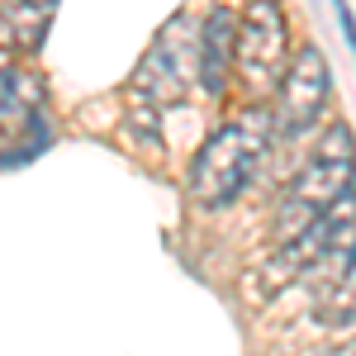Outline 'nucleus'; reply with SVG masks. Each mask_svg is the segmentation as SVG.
<instances>
[{
	"label": "nucleus",
	"instance_id": "nucleus-1",
	"mask_svg": "<svg viewBox=\"0 0 356 356\" xmlns=\"http://www.w3.org/2000/svg\"><path fill=\"white\" fill-rule=\"evenodd\" d=\"M271 138H275L271 110H261V105H252V110H243L238 119L219 124L214 134L204 138V147L195 152L191 200L204 204V209L233 204V200L252 186V176H257V166H261V157H266Z\"/></svg>",
	"mask_w": 356,
	"mask_h": 356
},
{
	"label": "nucleus",
	"instance_id": "nucleus-2",
	"mask_svg": "<svg viewBox=\"0 0 356 356\" xmlns=\"http://www.w3.org/2000/svg\"><path fill=\"white\" fill-rule=\"evenodd\" d=\"M356 191V138L347 124H332L328 134L318 138L314 157L300 166V176L290 181V191L280 200V219H275V243L295 238L300 228L328 214L342 195Z\"/></svg>",
	"mask_w": 356,
	"mask_h": 356
},
{
	"label": "nucleus",
	"instance_id": "nucleus-3",
	"mask_svg": "<svg viewBox=\"0 0 356 356\" xmlns=\"http://www.w3.org/2000/svg\"><path fill=\"white\" fill-rule=\"evenodd\" d=\"M200 76V24L191 15H176L166 19L162 33L152 38V48L143 53L129 95H134L143 110H171L191 95V81Z\"/></svg>",
	"mask_w": 356,
	"mask_h": 356
},
{
	"label": "nucleus",
	"instance_id": "nucleus-4",
	"mask_svg": "<svg viewBox=\"0 0 356 356\" xmlns=\"http://www.w3.org/2000/svg\"><path fill=\"white\" fill-rule=\"evenodd\" d=\"M323 105H328V62L318 48H304L280 72V90H275V105H271L275 138H304L318 124Z\"/></svg>",
	"mask_w": 356,
	"mask_h": 356
},
{
	"label": "nucleus",
	"instance_id": "nucleus-5",
	"mask_svg": "<svg viewBox=\"0 0 356 356\" xmlns=\"http://www.w3.org/2000/svg\"><path fill=\"white\" fill-rule=\"evenodd\" d=\"M352 243H356V191L342 195L328 214H318L309 228H300L295 238L280 243V252H275V280H295L309 266L328 261L332 252H347Z\"/></svg>",
	"mask_w": 356,
	"mask_h": 356
},
{
	"label": "nucleus",
	"instance_id": "nucleus-6",
	"mask_svg": "<svg viewBox=\"0 0 356 356\" xmlns=\"http://www.w3.org/2000/svg\"><path fill=\"white\" fill-rule=\"evenodd\" d=\"M285 62V15L275 0H252L238 15V67L252 81L280 76Z\"/></svg>",
	"mask_w": 356,
	"mask_h": 356
},
{
	"label": "nucleus",
	"instance_id": "nucleus-7",
	"mask_svg": "<svg viewBox=\"0 0 356 356\" xmlns=\"http://www.w3.org/2000/svg\"><path fill=\"white\" fill-rule=\"evenodd\" d=\"M43 86L29 76L24 67L15 62L10 48H0V143L10 138H29V143H43Z\"/></svg>",
	"mask_w": 356,
	"mask_h": 356
},
{
	"label": "nucleus",
	"instance_id": "nucleus-8",
	"mask_svg": "<svg viewBox=\"0 0 356 356\" xmlns=\"http://www.w3.org/2000/svg\"><path fill=\"white\" fill-rule=\"evenodd\" d=\"M233 62H238V15L219 5L200 24V81L209 95H223V86L233 76Z\"/></svg>",
	"mask_w": 356,
	"mask_h": 356
},
{
	"label": "nucleus",
	"instance_id": "nucleus-9",
	"mask_svg": "<svg viewBox=\"0 0 356 356\" xmlns=\"http://www.w3.org/2000/svg\"><path fill=\"white\" fill-rule=\"evenodd\" d=\"M57 0H5L0 5V48L10 53H33L48 33Z\"/></svg>",
	"mask_w": 356,
	"mask_h": 356
},
{
	"label": "nucleus",
	"instance_id": "nucleus-10",
	"mask_svg": "<svg viewBox=\"0 0 356 356\" xmlns=\"http://www.w3.org/2000/svg\"><path fill=\"white\" fill-rule=\"evenodd\" d=\"M314 314H318L328 328H352L356 323V243L347 247V261H342L337 280H332L328 290H318Z\"/></svg>",
	"mask_w": 356,
	"mask_h": 356
}]
</instances>
